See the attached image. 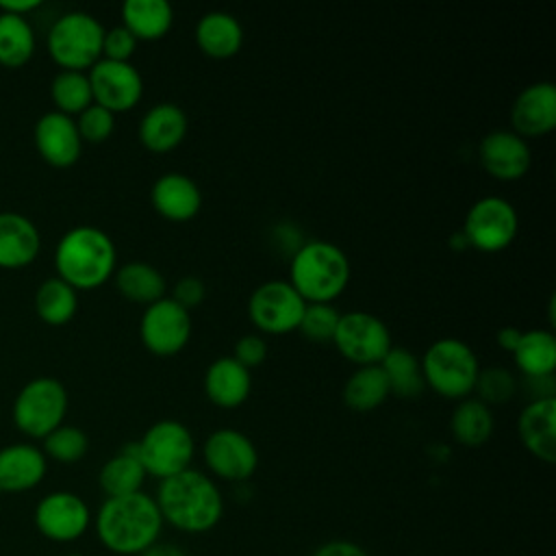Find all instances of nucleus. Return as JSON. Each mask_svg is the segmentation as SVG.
<instances>
[{"label":"nucleus","mask_w":556,"mask_h":556,"mask_svg":"<svg viewBox=\"0 0 556 556\" xmlns=\"http://www.w3.org/2000/svg\"><path fill=\"white\" fill-rule=\"evenodd\" d=\"M521 332H523V330H519V328H515V326H504V328H500V330H497V334H495L497 348H500V350H504V352H510V354H513V350H515V348H517V343H519Z\"/></svg>","instance_id":"nucleus-46"},{"label":"nucleus","mask_w":556,"mask_h":556,"mask_svg":"<svg viewBox=\"0 0 556 556\" xmlns=\"http://www.w3.org/2000/svg\"><path fill=\"white\" fill-rule=\"evenodd\" d=\"M61 556H85V554H78V552H67V554H61Z\"/></svg>","instance_id":"nucleus-48"},{"label":"nucleus","mask_w":556,"mask_h":556,"mask_svg":"<svg viewBox=\"0 0 556 556\" xmlns=\"http://www.w3.org/2000/svg\"><path fill=\"white\" fill-rule=\"evenodd\" d=\"M74 122L83 143H104L115 130V115L100 104H89Z\"/></svg>","instance_id":"nucleus-39"},{"label":"nucleus","mask_w":556,"mask_h":556,"mask_svg":"<svg viewBox=\"0 0 556 556\" xmlns=\"http://www.w3.org/2000/svg\"><path fill=\"white\" fill-rule=\"evenodd\" d=\"M389 395V382L380 365L356 367L343 384V402L356 413H369L378 408Z\"/></svg>","instance_id":"nucleus-31"},{"label":"nucleus","mask_w":556,"mask_h":556,"mask_svg":"<svg viewBox=\"0 0 556 556\" xmlns=\"http://www.w3.org/2000/svg\"><path fill=\"white\" fill-rule=\"evenodd\" d=\"M50 98L59 113L63 115H78L89 104H93L91 85L87 78V72H67L61 70L50 85Z\"/></svg>","instance_id":"nucleus-35"},{"label":"nucleus","mask_w":556,"mask_h":556,"mask_svg":"<svg viewBox=\"0 0 556 556\" xmlns=\"http://www.w3.org/2000/svg\"><path fill=\"white\" fill-rule=\"evenodd\" d=\"M35 54V33L26 17L0 13V65L17 70Z\"/></svg>","instance_id":"nucleus-34"},{"label":"nucleus","mask_w":556,"mask_h":556,"mask_svg":"<svg viewBox=\"0 0 556 556\" xmlns=\"http://www.w3.org/2000/svg\"><path fill=\"white\" fill-rule=\"evenodd\" d=\"M102 24L85 13L70 11L61 15L48 30V54L67 72H89L102 59Z\"/></svg>","instance_id":"nucleus-6"},{"label":"nucleus","mask_w":556,"mask_h":556,"mask_svg":"<svg viewBox=\"0 0 556 556\" xmlns=\"http://www.w3.org/2000/svg\"><path fill=\"white\" fill-rule=\"evenodd\" d=\"M115 287L117 291L135 304H143L150 306L156 300L165 298L167 291V282L163 278V274L143 261H128L122 267L115 269L113 274Z\"/></svg>","instance_id":"nucleus-28"},{"label":"nucleus","mask_w":556,"mask_h":556,"mask_svg":"<svg viewBox=\"0 0 556 556\" xmlns=\"http://www.w3.org/2000/svg\"><path fill=\"white\" fill-rule=\"evenodd\" d=\"M91 526L100 545L115 556H139L161 541L165 528L154 495L146 491L104 497Z\"/></svg>","instance_id":"nucleus-1"},{"label":"nucleus","mask_w":556,"mask_h":556,"mask_svg":"<svg viewBox=\"0 0 556 556\" xmlns=\"http://www.w3.org/2000/svg\"><path fill=\"white\" fill-rule=\"evenodd\" d=\"M146 478L148 473L139 463L135 443H128L117 454H113L98 471V484L106 497H119L143 491Z\"/></svg>","instance_id":"nucleus-27"},{"label":"nucleus","mask_w":556,"mask_h":556,"mask_svg":"<svg viewBox=\"0 0 556 556\" xmlns=\"http://www.w3.org/2000/svg\"><path fill=\"white\" fill-rule=\"evenodd\" d=\"M41 248L37 226L22 213H0V269H22L30 265Z\"/></svg>","instance_id":"nucleus-24"},{"label":"nucleus","mask_w":556,"mask_h":556,"mask_svg":"<svg viewBox=\"0 0 556 556\" xmlns=\"http://www.w3.org/2000/svg\"><path fill=\"white\" fill-rule=\"evenodd\" d=\"M510 124L521 139L549 135L556 128V85L536 80L523 87L513 100Z\"/></svg>","instance_id":"nucleus-17"},{"label":"nucleus","mask_w":556,"mask_h":556,"mask_svg":"<svg viewBox=\"0 0 556 556\" xmlns=\"http://www.w3.org/2000/svg\"><path fill=\"white\" fill-rule=\"evenodd\" d=\"M39 7H41L39 0H0V13H9L17 17H26L30 11Z\"/></svg>","instance_id":"nucleus-45"},{"label":"nucleus","mask_w":556,"mask_h":556,"mask_svg":"<svg viewBox=\"0 0 556 556\" xmlns=\"http://www.w3.org/2000/svg\"><path fill=\"white\" fill-rule=\"evenodd\" d=\"M460 232L469 248L495 254L515 241L519 232V215L508 200L484 195L469 206Z\"/></svg>","instance_id":"nucleus-9"},{"label":"nucleus","mask_w":556,"mask_h":556,"mask_svg":"<svg viewBox=\"0 0 556 556\" xmlns=\"http://www.w3.org/2000/svg\"><path fill=\"white\" fill-rule=\"evenodd\" d=\"M521 445L541 463L556 460V397L530 400L517 417Z\"/></svg>","instance_id":"nucleus-20"},{"label":"nucleus","mask_w":556,"mask_h":556,"mask_svg":"<svg viewBox=\"0 0 556 556\" xmlns=\"http://www.w3.org/2000/svg\"><path fill=\"white\" fill-rule=\"evenodd\" d=\"M311 556H369L367 549L348 539H332L321 543Z\"/></svg>","instance_id":"nucleus-43"},{"label":"nucleus","mask_w":556,"mask_h":556,"mask_svg":"<svg viewBox=\"0 0 556 556\" xmlns=\"http://www.w3.org/2000/svg\"><path fill=\"white\" fill-rule=\"evenodd\" d=\"M33 141L39 156L59 169L72 167L83 152V141L74 117L59 111L43 113L33 130Z\"/></svg>","instance_id":"nucleus-18"},{"label":"nucleus","mask_w":556,"mask_h":556,"mask_svg":"<svg viewBox=\"0 0 556 556\" xmlns=\"http://www.w3.org/2000/svg\"><path fill=\"white\" fill-rule=\"evenodd\" d=\"M473 391L478 393V400L486 406L504 404V402H510L513 395L517 393V380L504 367H486V369H480Z\"/></svg>","instance_id":"nucleus-38"},{"label":"nucleus","mask_w":556,"mask_h":556,"mask_svg":"<svg viewBox=\"0 0 556 556\" xmlns=\"http://www.w3.org/2000/svg\"><path fill=\"white\" fill-rule=\"evenodd\" d=\"M139 556H189V554L180 545H176V543L159 541L152 547H148L146 552H141Z\"/></svg>","instance_id":"nucleus-47"},{"label":"nucleus","mask_w":556,"mask_h":556,"mask_svg":"<svg viewBox=\"0 0 556 556\" xmlns=\"http://www.w3.org/2000/svg\"><path fill=\"white\" fill-rule=\"evenodd\" d=\"M48 471V458L33 443H11L0 447V491L24 493L35 489Z\"/></svg>","instance_id":"nucleus-22"},{"label":"nucleus","mask_w":556,"mask_h":556,"mask_svg":"<svg viewBox=\"0 0 556 556\" xmlns=\"http://www.w3.org/2000/svg\"><path fill=\"white\" fill-rule=\"evenodd\" d=\"M350 274L348 254L324 239L298 245L289 263V285L306 304H332L348 289Z\"/></svg>","instance_id":"nucleus-4"},{"label":"nucleus","mask_w":556,"mask_h":556,"mask_svg":"<svg viewBox=\"0 0 556 556\" xmlns=\"http://www.w3.org/2000/svg\"><path fill=\"white\" fill-rule=\"evenodd\" d=\"M176 304H180L182 308L191 311L193 306L202 304V300L206 298V285L202 278L198 276H182L176 280L172 295H169Z\"/></svg>","instance_id":"nucleus-42"},{"label":"nucleus","mask_w":556,"mask_h":556,"mask_svg":"<svg viewBox=\"0 0 556 556\" xmlns=\"http://www.w3.org/2000/svg\"><path fill=\"white\" fill-rule=\"evenodd\" d=\"M67 413V391L61 380L39 376L26 382L13 402V424L30 439H43Z\"/></svg>","instance_id":"nucleus-8"},{"label":"nucleus","mask_w":556,"mask_h":556,"mask_svg":"<svg viewBox=\"0 0 556 556\" xmlns=\"http://www.w3.org/2000/svg\"><path fill=\"white\" fill-rule=\"evenodd\" d=\"M202 384L211 404L230 410L250 397L252 371L232 356H219L206 367Z\"/></svg>","instance_id":"nucleus-23"},{"label":"nucleus","mask_w":556,"mask_h":556,"mask_svg":"<svg viewBox=\"0 0 556 556\" xmlns=\"http://www.w3.org/2000/svg\"><path fill=\"white\" fill-rule=\"evenodd\" d=\"M424 384L445 400H465L473 393L480 363L473 348L460 339L443 337L430 343L419 358Z\"/></svg>","instance_id":"nucleus-5"},{"label":"nucleus","mask_w":556,"mask_h":556,"mask_svg":"<svg viewBox=\"0 0 556 556\" xmlns=\"http://www.w3.org/2000/svg\"><path fill=\"white\" fill-rule=\"evenodd\" d=\"M0 495H2V491H0Z\"/></svg>","instance_id":"nucleus-49"},{"label":"nucleus","mask_w":556,"mask_h":556,"mask_svg":"<svg viewBox=\"0 0 556 556\" xmlns=\"http://www.w3.org/2000/svg\"><path fill=\"white\" fill-rule=\"evenodd\" d=\"M478 159L482 169L502 182L519 180L528 174L532 152L526 139L513 130H493L482 137L478 146Z\"/></svg>","instance_id":"nucleus-16"},{"label":"nucleus","mask_w":556,"mask_h":556,"mask_svg":"<svg viewBox=\"0 0 556 556\" xmlns=\"http://www.w3.org/2000/svg\"><path fill=\"white\" fill-rule=\"evenodd\" d=\"M202 460L213 478L241 484L258 469L254 441L237 428L213 430L202 443Z\"/></svg>","instance_id":"nucleus-11"},{"label":"nucleus","mask_w":556,"mask_h":556,"mask_svg":"<svg viewBox=\"0 0 556 556\" xmlns=\"http://www.w3.org/2000/svg\"><path fill=\"white\" fill-rule=\"evenodd\" d=\"M332 345L345 361L358 367L380 365V361L393 348L387 324L374 313L365 311H350L339 317Z\"/></svg>","instance_id":"nucleus-10"},{"label":"nucleus","mask_w":556,"mask_h":556,"mask_svg":"<svg viewBox=\"0 0 556 556\" xmlns=\"http://www.w3.org/2000/svg\"><path fill=\"white\" fill-rule=\"evenodd\" d=\"M41 441H43V447H41L43 456L61 465H74L83 460L89 450V437L85 434V430L70 424H61Z\"/></svg>","instance_id":"nucleus-36"},{"label":"nucleus","mask_w":556,"mask_h":556,"mask_svg":"<svg viewBox=\"0 0 556 556\" xmlns=\"http://www.w3.org/2000/svg\"><path fill=\"white\" fill-rule=\"evenodd\" d=\"M232 358L237 363H241L245 369L252 371L254 367L263 365L265 358H267V343H265V339L261 334H243L235 343Z\"/></svg>","instance_id":"nucleus-41"},{"label":"nucleus","mask_w":556,"mask_h":556,"mask_svg":"<svg viewBox=\"0 0 556 556\" xmlns=\"http://www.w3.org/2000/svg\"><path fill=\"white\" fill-rule=\"evenodd\" d=\"M191 328V313L172 298H161L141 313L139 339L150 354L167 358L187 348Z\"/></svg>","instance_id":"nucleus-14"},{"label":"nucleus","mask_w":556,"mask_h":556,"mask_svg":"<svg viewBox=\"0 0 556 556\" xmlns=\"http://www.w3.org/2000/svg\"><path fill=\"white\" fill-rule=\"evenodd\" d=\"M513 361L526 378L554 376L556 369V337L552 330L530 328L519 337L513 350Z\"/></svg>","instance_id":"nucleus-29"},{"label":"nucleus","mask_w":556,"mask_h":556,"mask_svg":"<svg viewBox=\"0 0 556 556\" xmlns=\"http://www.w3.org/2000/svg\"><path fill=\"white\" fill-rule=\"evenodd\" d=\"M154 502L161 510L163 523L193 536L217 528L226 508L224 493L217 482L193 467L161 480Z\"/></svg>","instance_id":"nucleus-2"},{"label":"nucleus","mask_w":556,"mask_h":556,"mask_svg":"<svg viewBox=\"0 0 556 556\" xmlns=\"http://www.w3.org/2000/svg\"><path fill=\"white\" fill-rule=\"evenodd\" d=\"M78 311V291L59 276L43 280L35 293V313L48 326H63Z\"/></svg>","instance_id":"nucleus-32"},{"label":"nucleus","mask_w":556,"mask_h":556,"mask_svg":"<svg viewBox=\"0 0 556 556\" xmlns=\"http://www.w3.org/2000/svg\"><path fill=\"white\" fill-rule=\"evenodd\" d=\"M93 104L115 113L132 111L143 98V78L132 63L100 59L87 72Z\"/></svg>","instance_id":"nucleus-15"},{"label":"nucleus","mask_w":556,"mask_h":556,"mask_svg":"<svg viewBox=\"0 0 556 556\" xmlns=\"http://www.w3.org/2000/svg\"><path fill=\"white\" fill-rule=\"evenodd\" d=\"M150 204L163 219L182 224L200 213L202 191L187 174L165 172L150 189Z\"/></svg>","instance_id":"nucleus-19"},{"label":"nucleus","mask_w":556,"mask_h":556,"mask_svg":"<svg viewBox=\"0 0 556 556\" xmlns=\"http://www.w3.org/2000/svg\"><path fill=\"white\" fill-rule=\"evenodd\" d=\"M56 276L76 291H91L113 278L117 250L113 239L98 226L70 228L54 248Z\"/></svg>","instance_id":"nucleus-3"},{"label":"nucleus","mask_w":556,"mask_h":556,"mask_svg":"<svg viewBox=\"0 0 556 556\" xmlns=\"http://www.w3.org/2000/svg\"><path fill=\"white\" fill-rule=\"evenodd\" d=\"M380 369L389 382V391L397 397L408 400L426 389L419 358L406 348L393 345L380 361Z\"/></svg>","instance_id":"nucleus-33"},{"label":"nucleus","mask_w":556,"mask_h":556,"mask_svg":"<svg viewBox=\"0 0 556 556\" xmlns=\"http://www.w3.org/2000/svg\"><path fill=\"white\" fill-rule=\"evenodd\" d=\"M526 389L530 400H545L556 397V384L554 376H541V378H526Z\"/></svg>","instance_id":"nucleus-44"},{"label":"nucleus","mask_w":556,"mask_h":556,"mask_svg":"<svg viewBox=\"0 0 556 556\" xmlns=\"http://www.w3.org/2000/svg\"><path fill=\"white\" fill-rule=\"evenodd\" d=\"M135 450L146 473L161 482L191 467L195 441L182 421L159 419L135 441Z\"/></svg>","instance_id":"nucleus-7"},{"label":"nucleus","mask_w":556,"mask_h":556,"mask_svg":"<svg viewBox=\"0 0 556 556\" xmlns=\"http://www.w3.org/2000/svg\"><path fill=\"white\" fill-rule=\"evenodd\" d=\"M306 302L289 280H267L248 300V315L263 334H289L298 330Z\"/></svg>","instance_id":"nucleus-13"},{"label":"nucleus","mask_w":556,"mask_h":556,"mask_svg":"<svg viewBox=\"0 0 556 556\" xmlns=\"http://www.w3.org/2000/svg\"><path fill=\"white\" fill-rule=\"evenodd\" d=\"M495 421L491 406L482 404L478 397H465L454 406L450 430L456 443L465 447H480L493 434Z\"/></svg>","instance_id":"nucleus-30"},{"label":"nucleus","mask_w":556,"mask_h":556,"mask_svg":"<svg viewBox=\"0 0 556 556\" xmlns=\"http://www.w3.org/2000/svg\"><path fill=\"white\" fill-rule=\"evenodd\" d=\"M137 39L119 24L109 30H104L102 39V59L106 61H119V63H130V56L137 50Z\"/></svg>","instance_id":"nucleus-40"},{"label":"nucleus","mask_w":556,"mask_h":556,"mask_svg":"<svg viewBox=\"0 0 556 556\" xmlns=\"http://www.w3.org/2000/svg\"><path fill=\"white\" fill-rule=\"evenodd\" d=\"M339 317L334 304H306L298 330L313 343H332Z\"/></svg>","instance_id":"nucleus-37"},{"label":"nucleus","mask_w":556,"mask_h":556,"mask_svg":"<svg viewBox=\"0 0 556 556\" xmlns=\"http://www.w3.org/2000/svg\"><path fill=\"white\" fill-rule=\"evenodd\" d=\"M195 43L208 59H232L243 46V26L232 13L208 11L195 24Z\"/></svg>","instance_id":"nucleus-25"},{"label":"nucleus","mask_w":556,"mask_h":556,"mask_svg":"<svg viewBox=\"0 0 556 556\" xmlns=\"http://www.w3.org/2000/svg\"><path fill=\"white\" fill-rule=\"evenodd\" d=\"M122 26L137 41H159L174 26V9L167 0H126Z\"/></svg>","instance_id":"nucleus-26"},{"label":"nucleus","mask_w":556,"mask_h":556,"mask_svg":"<svg viewBox=\"0 0 556 556\" xmlns=\"http://www.w3.org/2000/svg\"><path fill=\"white\" fill-rule=\"evenodd\" d=\"M91 521L93 513L89 504L74 491L46 493L33 510L35 530L52 543H74L83 539Z\"/></svg>","instance_id":"nucleus-12"},{"label":"nucleus","mask_w":556,"mask_h":556,"mask_svg":"<svg viewBox=\"0 0 556 556\" xmlns=\"http://www.w3.org/2000/svg\"><path fill=\"white\" fill-rule=\"evenodd\" d=\"M189 130L187 113L174 102H159L150 106L137 126V137L148 152L165 154L176 150Z\"/></svg>","instance_id":"nucleus-21"}]
</instances>
